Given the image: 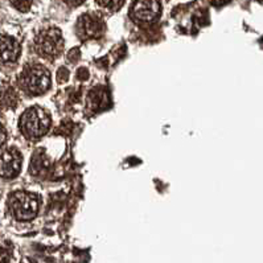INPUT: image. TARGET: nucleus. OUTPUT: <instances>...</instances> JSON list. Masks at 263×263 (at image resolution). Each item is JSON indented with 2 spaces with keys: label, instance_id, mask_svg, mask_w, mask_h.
Instances as JSON below:
<instances>
[{
  "label": "nucleus",
  "instance_id": "obj_5",
  "mask_svg": "<svg viewBox=\"0 0 263 263\" xmlns=\"http://www.w3.org/2000/svg\"><path fill=\"white\" fill-rule=\"evenodd\" d=\"M160 12L159 0H137L131 10V16L139 23H152L160 16Z\"/></svg>",
  "mask_w": 263,
  "mask_h": 263
},
{
  "label": "nucleus",
  "instance_id": "obj_6",
  "mask_svg": "<svg viewBox=\"0 0 263 263\" xmlns=\"http://www.w3.org/2000/svg\"><path fill=\"white\" fill-rule=\"evenodd\" d=\"M22 155L15 148H8L0 154V177L12 179L22 170Z\"/></svg>",
  "mask_w": 263,
  "mask_h": 263
},
{
  "label": "nucleus",
  "instance_id": "obj_14",
  "mask_svg": "<svg viewBox=\"0 0 263 263\" xmlns=\"http://www.w3.org/2000/svg\"><path fill=\"white\" fill-rule=\"evenodd\" d=\"M64 2L71 7H77V6H80V4L84 3L85 0H64Z\"/></svg>",
  "mask_w": 263,
  "mask_h": 263
},
{
  "label": "nucleus",
  "instance_id": "obj_3",
  "mask_svg": "<svg viewBox=\"0 0 263 263\" xmlns=\"http://www.w3.org/2000/svg\"><path fill=\"white\" fill-rule=\"evenodd\" d=\"M8 206L16 220L29 221L37 214L39 208H40V198L36 193L17 191L10 196Z\"/></svg>",
  "mask_w": 263,
  "mask_h": 263
},
{
  "label": "nucleus",
  "instance_id": "obj_4",
  "mask_svg": "<svg viewBox=\"0 0 263 263\" xmlns=\"http://www.w3.org/2000/svg\"><path fill=\"white\" fill-rule=\"evenodd\" d=\"M64 39L60 29L48 28L41 31L34 40V49L45 59H54L61 53Z\"/></svg>",
  "mask_w": 263,
  "mask_h": 263
},
{
  "label": "nucleus",
  "instance_id": "obj_15",
  "mask_svg": "<svg viewBox=\"0 0 263 263\" xmlns=\"http://www.w3.org/2000/svg\"><path fill=\"white\" fill-rule=\"evenodd\" d=\"M226 2H229V0H213L214 4H223L226 3Z\"/></svg>",
  "mask_w": 263,
  "mask_h": 263
},
{
  "label": "nucleus",
  "instance_id": "obj_2",
  "mask_svg": "<svg viewBox=\"0 0 263 263\" xmlns=\"http://www.w3.org/2000/svg\"><path fill=\"white\" fill-rule=\"evenodd\" d=\"M19 84L25 93L31 94V96L44 94L50 86L49 71L39 64L28 65L22 71L19 77Z\"/></svg>",
  "mask_w": 263,
  "mask_h": 263
},
{
  "label": "nucleus",
  "instance_id": "obj_11",
  "mask_svg": "<svg viewBox=\"0 0 263 263\" xmlns=\"http://www.w3.org/2000/svg\"><path fill=\"white\" fill-rule=\"evenodd\" d=\"M10 2L17 11H20V12H27V11L31 10L32 2L33 0H10Z\"/></svg>",
  "mask_w": 263,
  "mask_h": 263
},
{
  "label": "nucleus",
  "instance_id": "obj_8",
  "mask_svg": "<svg viewBox=\"0 0 263 263\" xmlns=\"http://www.w3.org/2000/svg\"><path fill=\"white\" fill-rule=\"evenodd\" d=\"M19 43L11 36L0 34V65L12 64L20 56Z\"/></svg>",
  "mask_w": 263,
  "mask_h": 263
},
{
  "label": "nucleus",
  "instance_id": "obj_7",
  "mask_svg": "<svg viewBox=\"0 0 263 263\" xmlns=\"http://www.w3.org/2000/svg\"><path fill=\"white\" fill-rule=\"evenodd\" d=\"M77 31L82 39L99 37L105 32V23L94 13H86L78 20Z\"/></svg>",
  "mask_w": 263,
  "mask_h": 263
},
{
  "label": "nucleus",
  "instance_id": "obj_13",
  "mask_svg": "<svg viewBox=\"0 0 263 263\" xmlns=\"http://www.w3.org/2000/svg\"><path fill=\"white\" fill-rule=\"evenodd\" d=\"M7 139V134H6V130L3 128V126L0 124V147L3 146L4 142H6Z\"/></svg>",
  "mask_w": 263,
  "mask_h": 263
},
{
  "label": "nucleus",
  "instance_id": "obj_1",
  "mask_svg": "<svg viewBox=\"0 0 263 263\" xmlns=\"http://www.w3.org/2000/svg\"><path fill=\"white\" fill-rule=\"evenodd\" d=\"M50 117L44 108L34 107L25 110L20 118V130L25 138L31 140H37L49 131Z\"/></svg>",
  "mask_w": 263,
  "mask_h": 263
},
{
  "label": "nucleus",
  "instance_id": "obj_9",
  "mask_svg": "<svg viewBox=\"0 0 263 263\" xmlns=\"http://www.w3.org/2000/svg\"><path fill=\"white\" fill-rule=\"evenodd\" d=\"M17 105V94L11 85L0 86V107L13 108Z\"/></svg>",
  "mask_w": 263,
  "mask_h": 263
},
{
  "label": "nucleus",
  "instance_id": "obj_12",
  "mask_svg": "<svg viewBox=\"0 0 263 263\" xmlns=\"http://www.w3.org/2000/svg\"><path fill=\"white\" fill-rule=\"evenodd\" d=\"M11 255L8 253V250L0 248V263H10Z\"/></svg>",
  "mask_w": 263,
  "mask_h": 263
},
{
  "label": "nucleus",
  "instance_id": "obj_10",
  "mask_svg": "<svg viewBox=\"0 0 263 263\" xmlns=\"http://www.w3.org/2000/svg\"><path fill=\"white\" fill-rule=\"evenodd\" d=\"M97 2H98L99 6L110 11L119 10L124 3V0H97Z\"/></svg>",
  "mask_w": 263,
  "mask_h": 263
}]
</instances>
